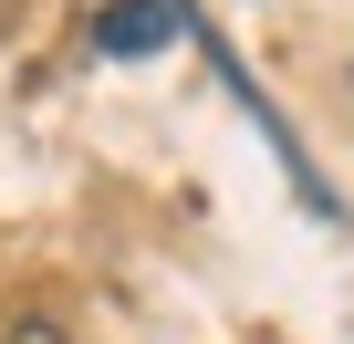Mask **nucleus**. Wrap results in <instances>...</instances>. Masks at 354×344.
<instances>
[{"mask_svg":"<svg viewBox=\"0 0 354 344\" xmlns=\"http://www.w3.org/2000/svg\"><path fill=\"white\" fill-rule=\"evenodd\" d=\"M94 42H104L115 63H136V53H167V42H177V0H104Z\"/></svg>","mask_w":354,"mask_h":344,"instance_id":"1","label":"nucleus"},{"mask_svg":"<svg viewBox=\"0 0 354 344\" xmlns=\"http://www.w3.org/2000/svg\"><path fill=\"white\" fill-rule=\"evenodd\" d=\"M0 344H73V334H63L53 313H21V323H0Z\"/></svg>","mask_w":354,"mask_h":344,"instance_id":"2","label":"nucleus"}]
</instances>
